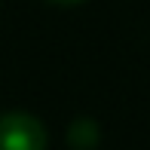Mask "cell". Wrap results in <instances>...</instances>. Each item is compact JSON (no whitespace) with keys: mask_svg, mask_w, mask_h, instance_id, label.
Segmentation results:
<instances>
[{"mask_svg":"<svg viewBox=\"0 0 150 150\" xmlns=\"http://www.w3.org/2000/svg\"><path fill=\"white\" fill-rule=\"evenodd\" d=\"M0 150H46V129L31 113H0Z\"/></svg>","mask_w":150,"mask_h":150,"instance_id":"6da1fadb","label":"cell"},{"mask_svg":"<svg viewBox=\"0 0 150 150\" xmlns=\"http://www.w3.org/2000/svg\"><path fill=\"white\" fill-rule=\"evenodd\" d=\"M95 138H98V132H95V126H92L89 120H80V122H74V129H71V141H74V144H80V147H89Z\"/></svg>","mask_w":150,"mask_h":150,"instance_id":"7a4b0ae2","label":"cell"},{"mask_svg":"<svg viewBox=\"0 0 150 150\" xmlns=\"http://www.w3.org/2000/svg\"><path fill=\"white\" fill-rule=\"evenodd\" d=\"M49 3H58V6H74V3H83V0H49Z\"/></svg>","mask_w":150,"mask_h":150,"instance_id":"3957f363","label":"cell"}]
</instances>
